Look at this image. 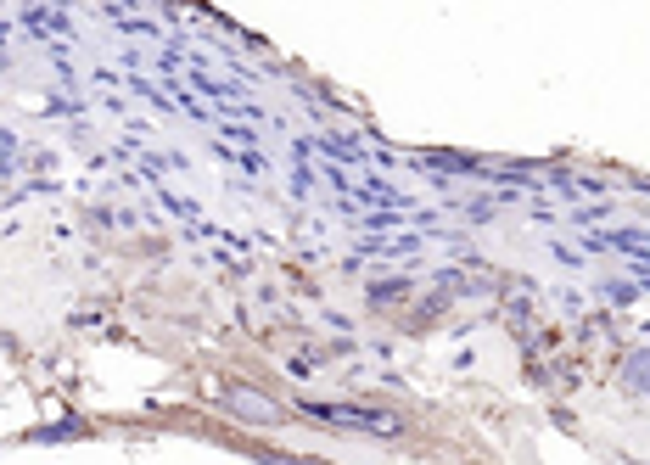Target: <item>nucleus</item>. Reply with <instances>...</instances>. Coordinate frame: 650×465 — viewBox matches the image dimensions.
<instances>
[{
    "mask_svg": "<svg viewBox=\"0 0 650 465\" xmlns=\"http://www.w3.org/2000/svg\"><path fill=\"white\" fill-rule=\"evenodd\" d=\"M297 415L309 421H331V426H348V432H376V437H404L410 421L398 409H382V404H297Z\"/></svg>",
    "mask_w": 650,
    "mask_h": 465,
    "instance_id": "obj_1",
    "label": "nucleus"
},
{
    "mask_svg": "<svg viewBox=\"0 0 650 465\" xmlns=\"http://www.w3.org/2000/svg\"><path fill=\"white\" fill-rule=\"evenodd\" d=\"M225 409H230V415H241V421H253V426H281L286 421V409L275 404V398H264L258 387H230Z\"/></svg>",
    "mask_w": 650,
    "mask_h": 465,
    "instance_id": "obj_2",
    "label": "nucleus"
},
{
    "mask_svg": "<svg viewBox=\"0 0 650 465\" xmlns=\"http://www.w3.org/2000/svg\"><path fill=\"white\" fill-rule=\"evenodd\" d=\"M241 454L258 465H331V460H309V454H281V449H264V443H241Z\"/></svg>",
    "mask_w": 650,
    "mask_h": 465,
    "instance_id": "obj_3",
    "label": "nucleus"
},
{
    "mask_svg": "<svg viewBox=\"0 0 650 465\" xmlns=\"http://www.w3.org/2000/svg\"><path fill=\"white\" fill-rule=\"evenodd\" d=\"M622 381H628L634 393L650 398V348H639V353H628V359H622Z\"/></svg>",
    "mask_w": 650,
    "mask_h": 465,
    "instance_id": "obj_4",
    "label": "nucleus"
}]
</instances>
